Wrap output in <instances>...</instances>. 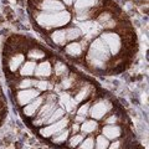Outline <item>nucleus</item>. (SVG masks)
<instances>
[{
    "mask_svg": "<svg viewBox=\"0 0 149 149\" xmlns=\"http://www.w3.org/2000/svg\"><path fill=\"white\" fill-rule=\"evenodd\" d=\"M68 137H70V130H68V128H66V129L61 130V132H58L57 134H55L54 137H51L49 141L52 144H56V146H65Z\"/></svg>",
    "mask_w": 149,
    "mask_h": 149,
    "instance_id": "4",
    "label": "nucleus"
},
{
    "mask_svg": "<svg viewBox=\"0 0 149 149\" xmlns=\"http://www.w3.org/2000/svg\"><path fill=\"white\" fill-rule=\"evenodd\" d=\"M128 136H130V134H127V136H124V137L119 138V139H116V141H112L109 143L108 149H127V148H129Z\"/></svg>",
    "mask_w": 149,
    "mask_h": 149,
    "instance_id": "6",
    "label": "nucleus"
},
{
    "mask_svg": "<svg viewBox=\"0 0 149 149\" xmlns=\"http://www.w3.org/2000/svg\"><path fill=\"white\" fill-rule=\"evenodd\" d=\"M70 123H71V119L68 117H63L62 119L57 120V122H55L52 124H49V125H44V127H41L37 129V132L42 138L45 139H50L51 137H54L55 134H57L58 132H61V130L68 128Z\"/></svg>",
    "mask_w": 149,
    "mask_h": 149,
    "instance_id": "1",
    "label": "nucleus"
},
{
    "mask_svg": "<svg viewBox=\"0 0 149 149\" xmlns=\"http://www.w3.org/2000/svg\"><path fill=\"white\" fill-rule=\"evenodd\" d=\"M128 124H103L101 128V134L109 142L127 136Z\"/></svg>",
    "mask_w": 149,
    "mask_h": 149,
    "instance_id": "2",
    "label": "nucleus"
},
{
    "mask_svg": "<svg viewBox=\"0 0 149 149\" xmlns=\"http://www.w3.org/2000/svg\"><path fill=\"white\" fill-rule=\"evenodd\" d=\"M85 137H87V136H85V134H82V133H77V134H73V136H70L65 146H66L68 149H76L81 144V142L85 139Z\"/></svg>",
    "mask_w": 149,
    "mask_h": 149,
    "instance_id": "5",
    "label": "nucleus"
},
{
    "mask_svg": "<svg viewBox=\"0 0 149 149\" xmlns=\"http://www.w3.org/2000/svg\"><path fill=\"white\" fill-rule=\"evenodd\" d=\"M101 122H97V120L88 118L85 122L81 124V133L85 134V136H97V134L101 133V128H102Z\"/></svg>",
    "mask_w": 149,
    "mask_h": 149,
    "instance_id": "3",
    "label": "nucleus"
},
{
    "mask_svg": "<svg viewBox=\"0 0 149 149\" xmlns=\"http://www.w3.org/2000/svg\"><path fill=\"white\" fill-rule=\"evenodd\" d=\"M76 149H95V136H87Z\"/></svg>",
    "mask_w": 149,
    "mask_h": 149,
    "instance_id": "8",
    "label": "nucleus"
},
{
    "mask_svg": "<svg viewBox=\"0 0 149 149\" xmlns=\"http://www.w3.org/2000/svg\"><path fill=\"white\" fill-rule=\"evenodd\" d=\"M109 141L102 134H97L95 136V149H108L109 147Z\"/></svg>",
    "mask_w": 149,
    "mask_h": 149,
    "instance_id": "7",
    "label": "nucleus"
}]
</instances>
